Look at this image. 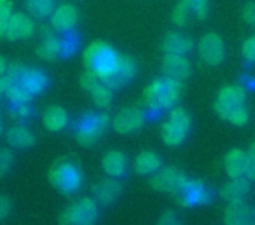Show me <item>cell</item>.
Wrapping results in <instances>:
<instances>
[{
    "label": "cell",
    "instance_id": "cell-5",
    "mask_svg": "<svg viewBox=\"0 0 255 225\" xmlns=\"http://www.w3.org/2000/svg\"><path fill=\"white\" fill-rule=\"evenodd\" d=\"M49 182L53 187H56L63 194H74L81 189L82 185V173L81 168L74 161L61 159L60 162L51 168Z\"/></svg>",
    "mask_w": 255,
    "mask_h": 225
},
{
    "label": "cell",
    "instance_id": "cell-33",
    "mask_svg": "<svg viewBox=\"0 0 255 225\" xmlns=\"http://www.w3.org/2000/svg\"><path fill=\"white\" fill-rule=\"evenodd\" d=\"M14 164V154L9 148H0V175L9 173Z\"/></svg>",
    "mask_w": 255,
    "mask_h": 225
},
{
    "label": "cell",
    "instance_id": "cell-24",
    "mask_svg": "<svg viewBox=\"0 0 255 225\" xmlns=\"http://www.w3.org/2000/svg\"><path fill=\"white\" fill-rule=\"evenodd\" d=\"M224 166H226V173L229 175V178H241V176H245V173H247V152L240 150V148L231 150L226 155Z\"/></svg>",
    "mask_w": 255,
    "mask_h": 225
},
{
    "label": "cell",
    "instance_id": "cell-43",
    "mask_svg": "<svg viewBox=\"0 0 255 225\" xmlns=\"http://www.w3.org/2000/svg\"><path fill=\"white\" fill-rule=\"evenodd\" d=\"M252 225H255V210H254V213H252Z\"/></svg>",
    "mask_w": 255,
    "mask_h": 225
},
{
    "label": "cell",
    "instance_id": "cell-25",
    "mask_svg": "<svg viewBox=\"0 0 255 225\" xmlns=\"http://www.w3.org/2000/svg\"><path fill=\"white\" fill-rule=\"evenodd\" d=\"M102 166L105 169L107 175H110L112 178H119L126 171V157L123 152L119 150H110L109 154H105L102 161Z\"/></svg>",
    "mask_w": 255,
    "mask_h": 225
},
{
    "label": "cell",
    "instance_id": "cell-20",
    "mask_svg": "<svg viewBox=\"0 0 255 225\" xmlns=\"http://www.w3.org/2000/svg\"><path fill=\"white\" fill-rule=\"evenodd\" d=\"M40 32H42V44L37 47V56L47 61H53V60H56L58 56H61L60 37L54 33V30L47 28V26H42Z\"/></svg>",
    "mask_w": 255,
    "mask_h": 225
},
{
    "label": "cell",
    "instance_id": "cell-18",
    "mask_svg": "<svg viewBox=\"0 0 255 225\" xmlns=\"http://www.w3.org/2000/svg\"><path fill=\"white\" fill-rule=\"evenodd\" d=\"M252 210L245 201H231L224 211L226 225H252Z\"/></svg>",
    "mask_w": 255,
    "mask_h": 225
},
{
    "label": "cell",
    "instance_id": "cell-8",
    "mask_svg": "<svg viewBox=\"0 0 255 225\" xmlns=\"http://www.w3.org/2000/svg\"><path fill=\"white\" fill-rule=\"evenodd\" d=\"M187 178L184 176V173L177 168H159L156 173H152L150 176V185L152 189L159 190V192L173 194L177 196L182 189H184Z\"/></svg>",
    "mask_w": 255,
    "mask_h": 225
},
{
    "label": "cell",
    "instance_id": "cell-10",
    "mask_svg": "<svg viewBox=\"0 0 255 225\" xmlns=\"http://www.w3.org/2000/svg\"><path fill=\"white\" fill-rule=\"evenodd\" d=\"M136 75V63L133 58L129 56H119V63L114 68V72H110L109 75L102 79V82L109 89H119L123 86H126L128 82H131Z\"/></svg>",
    "mask_w": 255,
    "mask_h": 225
},
{
    "label": "cell",
    "instance_id": "cell-26",
    "mask_svg": "<svg viewBox=\"0 0 255 225\" xmlns=\"http://www.w3.org/2000/svg\"><path fill=\"white\" fill-rule=\"evenodd\" d=\"M161 168V159L154 152H142L135 159V171L138 175H152Z\"/></svg>",
    "mask_w": 255,
    "mask_h": 225
},
{
    "label": "cell",
    "instance_id": "cell-17",
    "mask_svg": "<svg viewBox=\"0 0 255 225\" xmlns=\"http://www.w3.org/2000/svg\"><path fill=\"white\" fill-rule=\"evenodd\" d=\"M121 192H123V185L114 178H103L93 187V197H95V203L100 206L112 204L121 196Z\"/></svg>",
    "mask_w": 255,
    "mask_h": 225
},
{
    "label": "cell",
    "instance_id": "cell-39",
    "mask_svg": "<svg viewBox=\"0 0 255 225\" xmlns=\"http://www.w3.org/2000/svg\"><path fill=\"white\" fill-rule=\"evenodd\" d=\"M11 210H12V204H11V201H9V197L0 196V222L9 217Z\"/></svg>",
    "mask_w": 255,
    "mask_h": 225
},
{
    "label": "cell",
    "instance_id": "cell-31",
    "mask_svg": "<svg viewBox=\"0 0 255 225\" xmlns=\"http://www.w3.org/2000/svg\"><path fill=\"white\" fill-rule=\"evenodd\" d=\"M12 14V4L11 0H0V39L4 37L5 33V26L7 21Z\"/></svg>",
    "mask_w": 255,
    "mask_h": 225
},
{
    "label": "cell",
    "instance_id": "cell-19",
    "mask_svg": "<svg viewBox=\"0 0 255 225\" xmlns=\"http://www.w3.org/2000/svg\"><path fill=\"white\" fill-rule=\"evenodd\" d=\"M16 84L21 86V88L33 98V96L40 95V93L47 88V77L39 68H26V70L23 72L19 82H16Z\"/></svg>",
    "mask_w": 255,
    "mask_h": 225
},
{
    "label": "cell",
    "instance_id": "cell-23",
    "mask_svg": "<svg viewBox=\"0 0 255 225\" xmlns=\"http://www.w3.org/2000/svg\"><path fill=\"white\" fill-rule=\"evenodd\" d=\"M7 143L14 148H30L35 145V136L33 133L25 126V124H16L5 134Z\"/></svg>",
    "mask_w": 255,
    "mask_h": 225
},
{
    "label": "cell",
    "instance_id": "cell-14",
    "mask_svg": "<svg viewBox=\"0 0 255 225\" xmlns=\"http://www.w3.org/2000/svg\"><path fill=\"white\" fill-rule=\"evenodd\" d=\"M79 21V12L72 4H61L51 14V28L54 32H72Z\"/></svg>",
    "mask_w": 255,
    "mask_h": 225
},
{
    "label": "cell",
    "instance_id": "cell-7",
    "mask_svg": "<svg viewBox=\"0 0 255 225\" xmlns=\"http://www.w3.org/2000/svg\"><path fill=\"white\" fill-rule=\"evenodd\" d=\"M191 129V119L184 109H173L170 112V120L163 126V140L170 147H177L187 138Z\"/></svg>",
    "mask_w": 255,
    "mask_h": 225
},
{
    "label": "cell",
    "instance_id": "cell-13",
    "mask_svg": "<svg viewBox=\"0 0 255 225\" xmlns=\"http://www.w3.org/2000/svg\"><path fill=\"white\" fill-rule=\"evenodd\" d=\"M145 122V113L140 109L129 107V109H123L114 119V129L121 134H129L138 131Z\"/></svg>",
    "mask_w": 255,
    "mask_h": 225
},
{
    "label": "cell",
    "instance_id": "cell-28",
    "mask_svg": "<svg viewBox=\"0 0 255 225\" xmlns=\"http://www.w3.org/2000/svg\"><path fill=\"white\" fill-rule=\"evenodd\" d=\"M28 12L37 19H44L51 16L56 9V0H25Z\"/></svg>",
    "mask_w": 255,
    "mask_h": 225
},
{
    "label": "cell",
    "instance_id": "cell-27",
    "mask_svg": "<svg viewBox=\"0 0 255 225\" xmlns=\"http://www.w3.org/2000/svg\"><path fill=\"white\" fill-rule=\"evenodd\" d=\"M44 126L49 131H61L68 122L67 112L61 107H49L42 115Z\"/></svg>",
    "mask_w": 255,
    "mask_h": 225
},
{
    "label": "cell",
    "instance_id": "cell-1",
    "mask_svg": "<svg viewBox=\"0 0 255 225\" xmlns=\"http://www.w3.org/2000/svg\"><path fill=\"white\" fill-rule=\"evenodd\" d=\"M245 100H247V91L243 86H227L217 96V115L227 122L234 124V126H243L248 120V110L245 107Z\"/></svg>",
    "mask_w": 255,
    "mask_h": 225
},
{
    "label": "cell",
    "instance_id": "cell-15",
    "mask_svg": "<svg viewBox=\"0 0 255 225\" xmlns=\"http://www.w3.org/2000/svg\"><path fill=\"white\" fill-rule=\"evenodd\" d=\"M33 35V21L30 16L23 14V12H14L11 14L5 26L4 37L9 40H25Z\"/></svg>",
    "mask_w": 255,
    "mask_h": 225
},
{
    "label": "cell",
    "instance_id": "cell-21",
    "mask_svg": "<svg viewBox=\"0 0 255 225\" xmlns=\"http://www.w3.org/2000/svg\"><path fill=\"white\" fill-rule=\"evenodd\" d=\"M250 192V180L241 176V178H231L229 183L220 189V197L226 201H243Z\"/></svg>",
    "mask_w": 255,
    "mask_h": 225
},
{
    "label": "cell",
    "instance_id": "cell-9",
    "mask_svg": "<svg viewBox=\"0 0 255 225\" xmlns=\"http://www.w3.org/2000/svg\"><path fill=\"white\" fill-rule=\"evenodd\" d=\"M177 197L180 206H201V204H206L213 199V190H210L201 180H187L184 189L177 194Z\"/></svg>",
    "mask_w": 255,
    "mask_h": 225
},
{
    "label": "cell",
    "instance_id": "cell-4",
    "mask_svg": "<svg viewBox=\"0 0 255 225\" xmlns=\"http://www.w3.org/2000/svg\"><path fill=\"white\" fill-rule=\"evenodd\" d=\"M110 124L109 115L96 112H86L75 124V140L82 147H93L98 143L100 138L105 134L107 127Z\"/></svg>",
    "mask_w": 255,
    "mask_h": 225
},
{
    "label": "cell",
    "instance_id": "cell-34",
    "mask_svg": "<svg viewBox=\"0 0 255 225\" xmlns=\"http://www.w3.org/2000/svg\"><path fill=\"white\" fill-rule=\"evenodd\" d=\"M11 112H12V115L18 117L19 120H26L32 117L33 109H32V105H30V102L28 103H16V105H11Z\"/></svg>",
    "mask_w": 255,
    "mask_h": 225
},
{
    "label": "cell",
    "instance_id": "cell-12",
    "mask_svg": "<svg viewBox=\"0 0 255 225\" xmlns=\"http://www.w3.org/2000/svg\"><path fill=\"white\" fill-rule=\"evenodd\" d=\"M199 54L201 60L210 67H217L224 60V40L217 33H206L199 40Z\"/></svg>",
    "mask_w": 255,
    "mask_h": 225
},
{
    "label": "cell",
    "instance_id": "cell-6",
    "mask_svg": "<svg viewBox=\"0 0 255 225\" xmlns=\"http://www.w3.org/2000/svg\"><path fill=\"white\" fill-rule=\"evenodd\" d=\"M98 220V204L95 199H79L61 213V225H95Z\"/></svg>",
    "mask_w": 255,
    "mask_h": 225
},
{
    "label": "cell",
    "instance_id": "cell-42",
    "mask_svg": "<svg viewBox=\"0 0 255 225\" xmlns=\"http://www.w3.org/2000/svg\"><path fill=\"white\" fill-rule=\"evenodd\" d=\"M5 70H7V63H5V60L2 56H0V75H4Z\"/></svg>",
    "mask_w": 255,
    "mask_h": 225
},
{
    "label": "cell",
    "instance_id": "cell-35",
    "mask_svg": "<svg viewBox=\"0 0 255 225\" xmlns=\"http://www.w3.org/2000/svg\"><path fill=\"white\" fill-rule=\"evenodd\" d=\"M26 70V67L23 63H11L7 65V70H5V77H7L9 82H19V79H21L23 72Z\"/></svg>",
    "mask_w": 255,
    "mask_h": 225
},
{
    "label": "cell",
    "instance_id": "cell-32",
    "mask_svg": "<svg viewBox=\"0 0 255 225\" xmlns=\"http://www.w3.org/2000/svg\"><path fill=\"white\" fill-rule=\"evenodd\" d=\"M189 5L192 14H196L199 19H205L208 14V0H184Z\"/></svg>",
    "mask_w": 255,
    "mask_h": 225
},
{
    "label": "cell",
    "instance_id": "cell-41",
    "mask_svg": "<svg viewBox=\"0 0 255 225\" xmlns=\"http://www.w3.org/2000/svg\"><path fill=\"white\" fill-rule=\"evenodd\" d=\"M7 77L5 75H0V102H2V98L5 96V91H7Z\"/></svg>",
    "mask_w": 255,
    "mask_h": 225
},
{
    "label": "cell",
    "instance_id": "cell-44",
    "mask_svg": "<svg viewBox=\"0 0 255 225\" xmlns=\"http://www.w3.org/2000/svg\"><path fill=\"white\" fill-rule=\"evenodd\" d=\"M0 134H2V119H0Z\"/></svg>",
    "mask_w": 255,
    "mask_h": 225
},
{
    "label": "cell",
    "instance_id": "cell-38",
    "mask_svg": "<svg viewBox=\"0 0 255 225\" xmlns=\"http://www.w3.org/2000/svg\"><path fill=\"white\" fill-rule=\"evenodd\" d=\"M243 56L248 61H255V35L250 37L248 40H245L243 44Z\"/></svg>",
    "mask_w": 255,
    "mask_h": 225
},
{
    "label": "cell",
    "instance_id": "cell-11",
    "mask_svg": "<svg viewBox=\"0 0 255 225\" xmlns=\"http://www.w3.org/2000/svg\"><path fill=\"white\" fill-rule=\"evenodd\" d=\"M81 86L91 95L93 102L98 109H107L112 103V89L102 82V79L93 72H86L81 77Z\"/></svg>",
    "mask_w": 255,
    "mask_h": 225
},
{
    "label": "cell",
    "instance_id": "cell-3",
    "mask_svg": "<svg viewBox=\"0 0 255 225\" xmlns=\"http://www.w3.org/2000/svg\"><path fill=\"white\" fill-rule=\"evenodd\" d=\"M119 56L121 54H117L112 46L96 40V42L89 44L88 49H86L84 63L88 67V72H93L100 79H103L110 72H114V68L119 63Z\"/></svg>",
    "mask_w": 255,
    "mask_h": 225
},
{
    "label": "cell",
    "instance_id": "cell-36",
    "mask_svg": "<svg viewBox=\"0 0 255 225\" xmlns=\"http://www.w3.org/2000/svg\"><path fill=\"white\" fill-rule=\"evenodd\" d=\"M245 176L248 180H255V141L247 152V173H245Z\"/></svg>",
    "mask_w": 255,
    "mask_h": 225
},
{
    "label": "cell",
    "instance_id": "cell-29",
    "mask_svg": "<svg viewBox=\"0 0 255 225\" xmlns=\"http://www.w3.org/2000/svg\"><path fill=\"white\" fill-rule=\"evenodd\" d=\"M60 47H61V56L68 58L72 54L77 53L79 49V35L72 30V32H65L60 37Z\"/></svg>",
    "mask_w": 255,
    "mask_h": 225
},
{
    "label": "cell",
    "instance_id": "cell-40",
    "mask_svg": "<svg viewBox=\"0 0 255 225\" xmlns=\"http://www.w3.org/2000/svg\"><path fill=\"white\" fill-rule=\"evenodd\" d=\"M243 19L248 23V25H254L255 26V2H250V4L245 7Z\"/></svg>",
    "mask_w": 255,
    "mask_h": 225
},
{
    "label": "cell",
    "instance_id": "cell-30",
    "mask_svg": "<svg viewBox=\"0 0 255 225\" xmlns=\"http://www.w3.org/2000/svg\"><path fill=\"white\" fill-rule=\"evenodd\" d=\"M192 12H191V9H189V5L185 4L184 0H180L177 4V7L173 9V23L177 26H184V25H187V21H189V16H191Z\"/></svg>",
    "mask_w": 255,
    "mask_h": 225
},
{
    "label": "cell",
    "instance_id": "cell-2",
    "mask_svg": "<svg viewBox=\"0 0 255 225\" xmlns=\"http://www.w3.org/2000/svg\"><path fill=\"white\" fill-rule=\"evenodd\" d=\"M180 93H182L180 82L163 75V77L156 79L145 89L143 100H145V105L152 112H161V110L171 109L178 102V98H180Z\"/></svg>",
    "mask_w": 255,
    "mask_h": 225
},
{
    "label": "cell",
    "instance_id": "cell-37",
    "mask_svg": "<svg viewBox=\"0 0 255 225\" xmlns=\"http://www.w3.org/2000/svg\"><path fill=\"white\" fill-rule=\"evenodd\" d=\"M156 225H182V222L178 220L175 211H164V213L161 215L159 220H157Z\"/></svg>",
    "mask_w": 255,
    "mask_h": 225
},
{
    "label": "cell",
    "instance_id": "cell-22",
    "mask_svg": "<svg viewBox=\"0 0 255 225\" xmlns=\"http://www.w3.org/2000/svg\"><path fill=\"white\" fill-rule=\"evenodd\" d=\"M194 44L189 37L182 35V33H177V32H171L164 37L163 40V51L164 54H182L185 56L187 53H191Z\"/></svg>",
    "mask_w": 255,
    "mask_h": 225
},
{
    "label": "cell",
    "instance_id": "cell-16",
    "mask_svg": "<svg viewBox=\"0 0 255 225\" xmlns=\"http://www.w3.org/2000/svg\"><path fill=\"white\" fill-rule=\"evenodd\" d=\"M163 74L170 79L182 82L191 75V63L182 54H164Z\"/></svg>",
    "mask_w": 255,
    "mask_h": 225
}]
</instances>
